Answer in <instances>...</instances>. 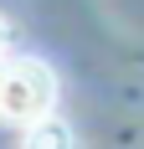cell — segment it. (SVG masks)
<instances>
[{"label": "cell", "instance_id": "6da1fadb", "mask_svg": "<svg viewBox=\"0 0 144 149\" xmlns=\"http://www.w3.org/2000/svg\"><path fill=\"white\" fill-rule=\"evenodd\" d=\"M57 108V72L41 57H5L0 62V123L31 129Z\"/></svg>", "mask_w": 144, "mask_h": 149}, {"label": "cell", "instance_id": "7a4b0ae2", "mask_svg": "<svg viewBox=\"0 0 144 149\" xmlns=\"http://www.w3.org/2000/svg\"><path fill=\"white\" fill-rule=\"evenodd\" d=\"M21 139H26V144H72L67 123H57L52 113H46V118H36L31 129H21Z\"/></svg>", "mask_w": 144, "mask_h": 149}, {"label": "cell", "instance_id": "3957f363", "mask_svg": "<svg viewBox=\"0 0 144 149\" xmlns=\"http://www.w3.org/2000/svg\"><path fill=\"white\" fill-rule=\"evenodd\" d=\"M10 57V26H5V15H0V62Z\"/></svg>", "mask_w": 144, "mask_h": 149}]
</instances>
